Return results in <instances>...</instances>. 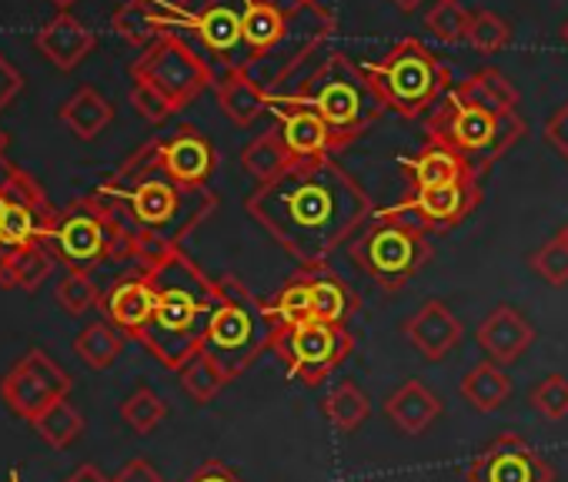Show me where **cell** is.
Listing matches in <instances>:
<instances>
[{
	"label": "cell",
	"mask_w": 568,
	"mask_h": 482,
	"mask_svg": "<svg viewBox=\"0 0 568 482\" xmlns=\"http://www.w3.org/2000/svg\"><path fill=\"white\" fill-rule=\"evenodd\" d=\"M8 482H21V479H18V472H14V475H11V479H8Z\"/></svg>",
	"instance_id": "cell-55"
},
{
	"label": "cell",
	"mask_w": 568,
	"mask_h": 482,
	"mask_svg": "<svg viewBox=\"0 0 568 482\" xmlns=\"http://www.w3.org/2000/svg\"><path fill=\"white\" fill-rule=\"evenodd\" d=\"M264 305H267V315H271V322H274V329H277L274 335L292 332V329L312 322V319H315V299H312V282H308V275H305V272L295 275L288 285H284V289L274 295V302H264Z\"/></svg>",
	"instance_id": "cell-30"
},
{
	"label": "cell",
	"mask_w": 568,
	"mask_h": 482,
	"mask_svg": "<svg viewBox=\"0 0 568 482\" xmlns=\"http://www.w3.org/2000/svg\"><path fill=\"white\" fill-rule=\"evenodd\" d=\"M184 482H241V475H237L231 465H224V462H217V459H207V462H201V465L191 472V479H184Z\"/></svg>",
	"instance_id": "cell-48"
},
{
	"label": "cell",
	"mask_w": 568,
	"mask_h": 482,
	"mask_svg": "<svg viewBox=\"0 0 568 482\" xmlns=\"http://www.w3.org/2000/svg\"><path fill=\"white\" fill-rule=\"evenodd\" d=\"M38 44L48 51V58H51L54 64H61V68H74V64L91 51L94 38H91V34H88L74 18L61 14L58 21H51V24L41 31Z\"/></svg>",
	"instance_id": "cell-31"
},
{
	"label": "cell",
	"mask_w": 568,
	"mask_h": 482,
	"mask_svg": "<svg viewBox=\"0 0 568 482\" xmlns=\"http://www.w3.org/2000/svg\"><path fill=\"white\" fill-rule=\"evenodd\" d=\"M114 24H118V31L131 41V44H148V41H158L161 34V21L151 14V8L144 4V0H131L128 8H121L118 11V18H114Z\"/></svg>",
	"instance_id": "cell-43"
},
{
	"label": "cell",
	"mask_w": 568,
	"mask_h": 482,
	"mask_svg": "<svg viewBox=\"0 0 568 482\" xmlns=\"http://www.w3.org/2000/svg\"><path fill=\"white\" fill-rule=\"evenodd\" d=\"M465 482H555V469L521 435L505 432L475 455Z\"/></svg>",
	"instance_id": "cell-16"
},
{
	"label": "cell",
	"mask_w": 568,
	"mask_h": 482,
	"mask_svg": "<svg viewBox=\"0 0 568 482\" xmlns=\"http://www.w3.org/2000/svg\"><path fill=\"white\" fill-rule=\"evenodd\" d=\"M111 218L118 221L128 262L138 272L158 265L171 252H181V241L217 208L207 184L174 181L154 154V144L141 148L98 194Z\"/></svg>",
	"instance_id": "cell-2"
},
{
	"label": "cell",
	"mask_w": 568,
	"mask_h": 482,
	"mask_svg": "<svg viewBox=\"0 0 568 482\" xmlns=\"http://www.w3.org/2000/svg\"><path fill=\"white\" fill-rule=\"evenodd\" d=\"M124 332H118L108 319L104 322H91L78 339H74V352L81 355V362H88L91 369H111L118 362V355L124 352Z\"/></svg>",
	"instance_id": "cell-34"
},
{
	"label": "cell",
	"mask_w": 568,
	"mask_h": 482,
	"mask_svg": "<svg viewBox=\"0 0 568 482\" xmlns=\"http://www.w3.org/2000/svg\"><path fill=\"white\" fill-rule=\"evenodd\" d=\"M428 141L438 148H448L462 161H468L478 174H485L505 151H511L525 138V121L518 111L498 114L478 104L462 101L455 91H448L438 108L428 114Z\"/></svg>",
	"instance_id": "cell-7"
},
{
	"label": "cell",
	"mask_w": 568,
	"mask_h": 482,
	"mask_svg": "<svg viewBox=\"0 0 568 482\" xmlns=\"http://www.w3.org/2000/svg\"><path fill=\"white\" fill-rule=\"evenodd\" d=\"M465 41H468L478 54H495V51L508 48L511 28H508L498 14H491V11H475L471 21H468Z\"/></svg>",
	"instance_id": "cell-39"
},
{
	"label": "cell",
	"mask_w": 568,
	"mask_h": 482,
	"mask_svg": "<svg viewBox=\"0 0 568 482\" xmlns=\"http://www.w3.org/2000/svg\"><path fill=\"white\" fill-rule=\"evenodd\" d=\"M51 238L58 241V249L64 252V259L78 269L88 272L98 262H128V245L124 234L118 228V221L111 218V211L104 208L101 198H88L78 201L71 211H64L51 231Z\"/></svg>",
	"instance_id": "cell-12"
},
{
	"label": "cell",
	"mask_w": 568,
	"mask_h": 482,
	"mask_svg": "<svg viewBox=\"0 0 568 482\" xmlns=\"http://www.w3.org/2000/svg\"><path fill=\"white\" fill-rule=\"evenodd\" d=\"M164 28H191L214 58V81L244 68V0H181Z\"/></svg>",
	"instance_id": "cell-13"
},
{
	"label": "cell",
	"mask_w": 568,
	"mask_h": 482,
	"mask_svg": "<svg viewBox=\"0 0 568 482\" xmlns=\"http://www.w3.org/2000/svg\"><path fill=\"white\" fill-rule=\"evenodd\" d=\"M308 282H312V299H315V319L328 322V325H345L352 319V312L358 309L355 292L328 269H305Z\"/></svg>",
	"instance_id": "cell-26"
},
{
	"label": "cell",
	"mask_w": 568,
	"mask_h": 482,
	"mask_svg": "<svg viewBox=\"0 0 568 482\" xmlns=\"http://www.w3.org/2000/svg\"><path fill=\"white\" fill-rule=\"evenodd\" d=\"M111 118H114L111 104H108L98 91H91V88H81V91L61 108V121H64L78 138H84V141L98 138V134L111 124Z\"/></svg>",
	"instance_id": "cell-32"
},
{
	"label": "cell",
	"mask_w": 568,
	"mask_h": 482,
	"mask_svg": "<svg viewBox=\"0 0 568 482\" xmlns=\"http://www.w3.org/2000/svg\"><path fill=\"white\" fill-rule=\"evenodd\" d=\"M322 412L338 432H358L365 425V419L372 415V399L355 382H342L325 395Z\"/></svg>",
	"instance_id": "cell-33"
},
{
	"label": "cell",
	"mask_w": 568,
	"mask_h": 482,
	"mask_svg": "<svg viewBox=\"0 0 568 482\" xmlns=\"http://www.w3.org/2000/svg\"><path fill=\"white\" fill-rule=\"evenodd\" d=\"M298 161L292 158L288 144L281 141L277 131H264L257 134L244 151H241V168L257 181V184H267V181H277L284 178Z\"/></svg>",
	"instance_id": "cell-28"
},
{
	"label": "cell",
	"mask_w": 568,
	"mask_h": 482,
	"mask_svg": "<svg viewBox=\"0 0 568 482\" xmlns=\"http://www.w3.org/2000/svg\"><path fill=\"white\" fill-rule=\"evenodd\" d=\"M355 349V335L345 325L328 322H305L292 332H281L271 342V352L284 362L292 382H302L308 389L322 385Z\"/></svg>",
	"instance_id": "cell-11"
},
{
	"label": "cell",
	"mask_w": 568,
	"mask_h": 482,
	"mask_svg": "<svg viewBox=\"0 0 568 482\" xmlns=\"http://www.w3.org/2000/svg\"><path fill=\"white\" fill-rule=\"evenodd\" d=\"M528 402L531 409L548 419V422H558L568 415V379L565 375H545L531 392H528Z\"/></svg>",
	"instance_id": "cell-42"
},
{
	"label": "cell",
	"mask_w": 568,
	"mask_h": 482,
	"mask_svg": "<svg viewBox=\"0 0 568 482\" xmlns=\"http://www.w3.org/2000/svg\"><path fill=\"white\" fill-rule=\"evenodd\" d=\"M558 38H561V41H565V48H568V21L561 24V31H558Z\"/></svg>",
	"instance_id": "cell-52"
},
{
	"label": "cell",
	"mask_w": 568,
	"mask_h": 482,
	"mask_svg": "<svg viewBox=\"0 0 568 482\" xmlns=\"http://www.w3.org/2000/svg\"><path fill=\"white\" fill-rule=\"evenodd\" d=\"M398 168L412 178V191H428V188H442V184H455L465 178H481L468 161H462L458 154H452L448 148H438L428 141V148H422L412 158H398Z\"/></svg>",
	"instance_id": "cell-23"
},
{
	"label": "cell",
	"mask_w": 568,
	"mask_h": 482,
	"mask_svg": "<svg viewBox=\"0 0 568 482\" xmlns=\"http://www.w3.org/2000/svg\"><path fill=\"white\" fill-rule=\"evenodd\" d=\"M478 201H481V178H465L455 184L412 191V198H405L402 204H392L385 211L412 218L425 231H448V228L462 224L478 208Z\"/></svg>",
	"instance_id": "cell-17"
},
{
	"label": "cell",
	"mask_w": 568,
	"mask_h": 482,
	"mask_svg": "<svg viewBox=\"0 0 568 482\" xmlns=\"http://www.w3.org/2000/svg\"><path fill=\"white\" fill-rule=\"evenodd\" d=\"M335 31V18L318 0H244V74L274 98V88L288 81Z\"/></svg>",
	"instance_id": "cell-4"
},
{
	"label": "cell",
	"mask_w": 568,
	"mask_h": 482,
	"mask_svg": "<svg viewBox=\"0 0 568 482\" xmlns=\"http://www.w3.org/2000/svg\"><path fill=\"white\" fill-rule=\"evenodd\" d=\"M111 482H164V475H161L148 459H131V462H124V465L114 472Z\"/></svg>",
	"instance_id": "cell-47"
},
{
	"label": "cell",
	"mask_w": 568,
	"mask_h": 482,
	"mask_svg": "<svg viewBox=\"0 0 568 482\" xmlns=\"http://www.w3.org/2000/svg\"><path fill=\"white\" fill-rule=\"evenodd\" d=\"M214 94H217V104L221 111L237 124V128H251L264 111H267V94L237 68V71H227L214 81Z\"/></svg>",
	"instance_id": "cell-25"
},
{
	"label": "cell",
	"mask_w": 568,
	"mask_h": 482,
	"mask_svg": "<svg viewBox=\"0 0 568 482\" xmlns=\"http://www.w3.org/2000/svg\"><path fill=\"white\" fill-rule=\"evenodd\" d=\"M468 21H471V11H465L458 0H438V4L432 8V14L425 18V28L445 41V44H458L465 41L468 34Z\"/></svg>",
	"instance_id": "cell-40"
},
{
	"label": "cell",
	"mask_w": 568,
	"mask_h": 482,
	"mask_svg": "<svg viewBox=\"0 0 568 482\" xmlns=\"http://www.w3.org/2000/svg\"><path fill=\"white\" fill-rule=\"evenodd\" d=\"M277 4H292V0H277Z\"/></svg>",
	"instance_id": "cell-56"
},
{
	"label": "cell",
	"mask_w": 568,
	"mask_h": 482,
	"mask_svg": "<svg viewBox=\"0 0 568 482\" xmlns=\"http://www.w3.org/2000/svg\"><path fill=\"white\" fill-rule=\"evenodd\" d=\"M348 255L385 292H398L432 262L435 252L418 221L378 211L372 224L348 241Z\"/></svg>",
	"instance_id": "cell-9"
},
{
	"label": "cell",
	"mask_w": 568,
	"mask_h": 482,
	"mask_svg": "<svg viewBox=\"0 0 568 482\" xmlns=\"http://www.w3.org/2000/svg\"><path fill=\"white\" fill-rule=\"evenodd\" d=\"M462 399L475 412H498L511 399V379H508L505 365H498L491 359L471 365L468 375L462 379Z\"/></svg>",
	"instance_id": "cell-27"
},
{
	"label": "cell",
	"mask_w": 568,
	"mask_h": 482,
	"mask_svg": "<svg viewBox=\"0 0 568 482\" xmlns=\"http://www.w3.org/2000/svg\"><path fill=\"white\" fill-rule=\"evenodd\" d=\"M51 269H54V259H51V252H44V241H41V245H31V249L14 255L11 272H8V285L34 292L38 285H44Z\"/></svg>",
	"instance_id": "cell-38"
},
{
	"label": "cell",
	"mask_w": 568,
	"mask_h": 482,
	"mask_svg": "<svg viewBox=\"0 0 568 482\" xmlns=\"http://www.w3.org/2000/svg\"><path fill=\"white\" fill-rule=\"evenodd\" d=\"M58 302H61V309L64 312H71V315H84L88 309H94V305H101V292H98V285H94V279L88 275V272H68L64 279H61V285H58Z\"/></svg>",
	"instance_id": "cell-41"
},
{
	"label": "cell",
	"mask_w": 568,
	"mask_h": 482,
	"mask_svg": "<svg viewBox=\"0 0 568 482\" xmlns=\"http://www.w3.org/2000/svg\"><path fill=\"white\" fill-rule=\"evenodd\" d=\"M385 415L392 419V425L405 435H422L432 429V422L442 415V399L422 385L418 379L405 382L402 389H395L385 399Z\"/></svg>",
	"instance_id": "cell-24"
},
{
	"label": "cell",
	"mask_w": 568,
	"mask_h": 482,
	"mask_svg": "<svg viewBox=\"0 0 568 482\" xmlns=\"http://www.w3.org/2000/svg\"><path fill=\"white\" fill-rule=\"evenodd\" d=\"M144 272L154 285V315L138 342L164 369L178 372L187 359L201 352L221 292L217 282H211L184 252H171Z\"/></svg>",
	"instance_id": "cell-3"
},
{
	"label": "cell",
	"mask_w": 568,
	"mask_h": 482,
	"mask_svg": "<svg viewBox=\"0 0 568 482\" xmlns=\"http://www.w3.org/2000/svg\"><path fill=\"white\" fill-rule=\"evenodd\" d=\"M402 332L418 349V355L428 359V362L448 359L452 349H458V342H462V322L438 299H428L415 315H408L405 325H402Z\"/></svg>",
	"instance_id": "cell-21"
},
{
	"label": "cell",
	"mask_w": 568,
	"mask_h": 482,
	"mask_svg": "<svg viewBox=\"0 0 568 482\" xmlns=\"http://www.w3.org/2000/svg\"><path fill=\"white\" fill-rule=\"evenodd\" d=\"M475 342H478V349L485 352V359H491V362H498V365H511V362H518V359L531 349L535 329H531V322H528L518 309H511V305H495V309L478 322Z\"/></svg>",
	"instance_id": "cell-19"
},
{
	"label": "cell",
	"mask_w": 568,
	"mask_h": 482,
	"mask_svg": "<svg viewBox=\"0 0 568 482\" xmlns=\"http://www.w3.org/2000/svg\"><path fill=\"white\" fill-rule=\"evenodd\" d=\"M528 265L548 285H565L568 282V241H561L558 234L548 238L545 245L528 259Z\"/></svg>",
	"instance_id": "cell-44"
},
{
	"label": "cell",
	"mask_w": 568,
	"mask_h": 482,
	"mask_svg": "<svg viewBox=\"0 0 568 482\" xmlns=\"http://www.w3.org/2000/svg\"><path fill=\"white\" fill-rule=\"evenodd\" d=\"M292 104L312 108L332 131L335 151L348 148L355 138H362L385 111L382 98L375 94L368 74L362 64H355L348 54H332L312 78L308 88L284 98Z\"/></svg>",
	"instance_id": "cell-5"
},
{
	"label": "cell",
	"mask_w": 568,
	"mask_h": 482,
	"mask_svg": "<svg viewBox=\"0 0 568 482\" xmlns=\"http://www.w3.org/2000/svg\"><path fill=\"white\" fill-rule=\"evenodd\" d=\"M121 419L131 432L138 435H151L164 419H168V402L151 389V385H141L134 389L124 402H121Z\"/></svg>",
	"instance_id": "cell-37"
},
{
	"label": "cell",
	"mask_w": 568,
	"mask_h": 482,
	"mask_svg": "<svg viewBox=\"0 0 568 482\" xmlns=\"http://www.w3.org/2000/svg\"><path fill=\"white\" fill-rule=\"evenodd\" d=\"M4 148H8V134H4V128H0V154H4Z\"/></svg>",
	"instance_id": "cell-53"
},
{
	"label": "cell",
	"mask_w": 568,
	"mask_h": 482,
	"mask_svg": "<svg viewBox=\"0 0 568 482\" xmlns=\"http://www.w3.org/2000/svg\"><path fill=\"white\" fill-rule=\"evenodd\" d=\"M31 425H34V432H38L48 445H54V449H68V445L78 442L81 432H84V419H81V412H78L68 399L54 402V405H51L48 412H41Z\"/></svg>",
	"instance_id": "cell-35"
},
{
	"label": "cell",
	"mask_w": 568,
	"mask_h": 482,
	"mask_svg": "<svg viewBox=\"0 0 568 482\" xmlns=\"http://www.w3.org/2000/svg\"><path fill=\"white\" fill-rule=\"evenodd\" d=\"M58 4H68V0H58Z\"/></svg>",
	"instance_id": "cell-57"
},
{
	"label": "cell",
	"mask_w": 568,
	"mask_h": 482,
	"mask_svg": "<svg viewBox=\"0 0 568 482\" xmlns=\"http://www.w3.org/2000/svg\"><path fill=\"white\" fill-rule=\"evenodd\" d=\"M217 292L221 302L211 315L201 352L221 369L227 382H234L257 362L264 349H271L277 329L267 315V305L237 279H221Z\"/></svg>",
	"instance_id": "cell-6"
},
{
	"label": "cell",
	"mask_w": 568,
	"mask_h": 482,
	"mask_svg": "<svg viewBox=\"0 0 568 482\" xmlns=\"http://www.w3.org/2000/svg\"><path fill=\"white\" fill-rule=\"evenodd\" d=\"M58 218L51 214L41 188L8 161H0V285H8V272L18 252L41 245L51 238Z\"/></svg>",
	"instance_id": "cell-10"
},
{
	"label": "cell",
	"mask_w": 568,
	"mask_h": 482,
	"mask_svg": "<svg viewBox=\"0 0 568 482\" xmlns=\"http://www.w3.org/2000/svg\"><path fill=\"white\" fill-rule=\"evenodd\" d=\"M545 141L555 148L558 158L568 161V101L545 121Z\"/></svg>",
	"instance_id": "cell-46"
},
{
	"label": "cell",
	"mask_w": 568,
	"mask_h": 482,
	"mask_svg": "<svg viewBox=\"0 0 568 482\" xmlns=\"http://www.w3.org/2000/svg\"><path fill=\"white\" fill-rule=\"evenodd\" d=\"M154 144V154H158V164L181 184H207L211 171H214V148L211 141L194 131V128H181L178 134L171 138H161V141H151Z\"/></svg>",
	"instance_id": "cell-20"
},
{
	"label": "cell",
	"mask_w": 568,
	"mask_h": 482,
	"mask_svg": "<svg viewBox=\"0 0 568 482\" xmlns=\"http://www.w3.org/2000/svg\"><path fill=\"white\" fill-rule=\"evenodd\" d=\"M392 4H395L398 11H405V14H412L415 8H422V4H425V0H392Z\"/></svg>",
	"instance_id": "cell-51"
},
{
	"label": "cell",
	"mask_w": 568,
	"mask_h": 482,
	"mask_svg": "<svg viewBox=\"0 0 568 482\" xmlns=\"http://www.w3.org/2000/svg\"><path fill=\"white\" fill-rule=\"evenodd\" d=\"M21 84H24V81H21V74H18L4 58H0V108H4V104L21 91Z\"/></svg>",
	"instance_id": "cell-49"
},
{
	"label": "cell",
	"mask_w": 568,
	"mask_h": 482,
	"mask_svg": "<svg viewBox=\"0 0 568 482\" xmlns=\"http://www.w3.org/2000/svg\"><path fill=\"white\" fill-rule=\"evenodd\" d=\"M131 104H134L138 114L148 118L151 124H161V121H168V118L174 114V104H171L158 88H151L148 81H134V88H131Z\"/></svg>",
	"instance_id": "cell-45"
},
{
	"label": "cell",
	"mask_w": 568,
	"mask_h": 482,
	"mask_svg": "<svg viewBox=\"0 0 568 482\" xmlns=\"http://www.w3.org/2000/svg\"><path fill=\"white\" fill-rule=\"evenodd\" d=\"M134 81H148L174 104V111H181L207 84H214V68L187 41L174 34H161L134 64Z\"/></svg>",
	"instance_id": "cell-14"
},
{
	"label": "cell",
	"mask_w": 568,
	"mask_h": 482,
	"mask_svg": "<svg viewBox=\"0 0 568 482\" xmlns=\"http://www.w3.org/2000/svg\"><path fill=\"white\" fill-rule=\"evenodd\" d=\"M64 482H111V479H104L101 475V469H94V465H81L74 475H68Z\"/></svg>",
	"instance_id": "cell-50"
},
{
	"label": "cell",
	"mask_w": 568,
	"mask_h": 482,
	"mask_svg": "<svg viewBox=\"0 0 568 482\" xmlns=\"http://www.w3.org/2000/svg\"><path fill=\"white\" fill-rule=\"evenodd\" d=\"M71 375L41 349L28 352L0 382V395H4L8 409L28 422H34L41 412H48L54 402L68 399Z\"/></svg>",
	"instance_id": "cell-15"
},
{
	"label": "cell",
	"mask_w": 568,
	"mask_h": 482,
	"mask_svg": "<svg viewBox=\"0 0 568 482\" xmlns=\"http://www.w3.org/2000/svg\"><path fill=\"white\" fill-rule=\"evenodd\" d=\"M178 379H181V389L197 402V405H207L221 395V389L227 385V379L221 375V369L204 355L197 352L194 359H187L181 369H178Z\"/></svg>",
	"instance_id": "cell-36"
},
{
	"label": "cell",
	"mask_w": 568,
	"mask_h": 482,
	"mask_svg": "<svg viewBox=\"0 0 568 482\" xmlns=\"http://www.w3.org/2000/svg\"><path fill=\"white\" fill-rule=\"evenodd\" d=\"M247 214L298 265L322 269L375 218V204L338 161L322 158L257 184L247 198Z\"/></svg>",
	"instance_id": "cell-1"
},
{
	"label": "cell",
	"mask_w": 568,
	"mask_h": 482,
	"mask_svg": "<svg viewBox=\"0 0 568 482\" xmlns=\"http://www.w3.org/2000/svg\"><path fill=\"white\" fill-rule=\"evenodd\" d=\"M375 94L398 118H425L452 91V71L418 41H398L385 58L362 64Z\"/></svg>",
	"instance_id": "cell-8"
},
{
	"label": "cell",
	"mask_w": 568,
	"mask_h": 482,
	"mask_svg": "<svg viewBox=\"0 0 568 482\" xmlns=\"http://www.w3.org/2000/svg\"><path fill=\"white\" fill-rule=\"evenodd\" d=\"M101 309L118 332H124L128 339L138 342V335L144 332V325L154 315V285H151L148 272H134V275L121 279L101 299Z\"/></svg>",
	"instance_id": "cell-22"
},
{
	"label": "cell",
	"mask_w": 568,
	"mask_h": 482,
	"mask_svg": "<svg viewBox=\"0 0 568 482\" xmlns=\"http://www.w3.org/2000/svg\"><path fill=\"white\" fill-rule=\"evenodd\" d=\"M267 114H274L281 121L277 134L284 144H288V151L298 164L322 161V158L335 154V138H332L328 124L312 108L292 104L284 98H267Z\"/></svg>",
	"instance_id": "cell-18"
},
{
	"label": "cell",
	"mask_w": 568,
	"mask_h": 482,
	"mask_svg": "<svg viewBox=\"0 0 568 482\" xmlns=\"http://www.w3.org/2000/svg\"><path fill=\"white\" fill-rule=\"evenodd\" d=\"M462 101L468 104H478V108H488V111H498V114H508V111H518V91L515 84L495 71V68H485V71H475L471 78H465L458 88H452Z\"/></svg>",
	"instance_id": "cell-29"
},
{
	"label": "cell",
	"mask_w": 568,
	"mask_h": 482,
	"mask_svg": "<svg viewBox=\"0 0 568 482\" xmlns=\"http://www.w3.org/2000/svg\"><path fill=\"white\" fill-rule=\"evenodd\" d=\"M558 238H561V241H568V221L561 224V231H558Z\"/></svg>",
	"instance_id": "cell-54"
}]
</instances>
